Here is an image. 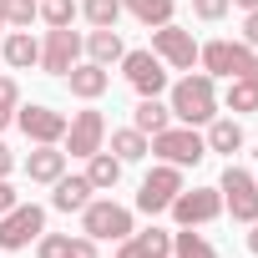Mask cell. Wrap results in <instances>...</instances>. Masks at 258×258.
<instances>
[{
  "label": "cell",
  "mask_w": 258,
  "mask_h": 258,
  "mask_svg": "<svg viewBox=\"0 0 258 258\" xmlns=\"http://www.w3.org/2000/svg\"><path fill=\"white\" fill-rule=\"evenodd\" d=\"M61 172H66V152H61V147H51V142L31 147V157H26V177H31V182H46V187H51Z\"/></svg>",
  "instance_id": "9a60e30c"
},
{
  "label": "cell",
  "mask_w": 258,
  "mask_h": 258,
  "mask_svg": "<svg viewBox=\"0 0 258 258\" xmlns=\"http://www.w3.org/2000/svg\"><path fill=\"white\" fill-rule=\"evenodd\" d=\"M218 192H223V208H228L238 223H258V177H253V172H243V167L228 162Z\"/></svg>",
  "instance_id": "8992f818"
},
{
  "label": "cell",
  "mask_w": 258,
  "mask_h": 258,
  "mask_svg": "<svg viewBox=\"0 0 258 258\" xmlns=\"http://www.w3.org/2000/svg\"><path fill=\"white\" fill-rule=\"evenodd\" d=\"M0 41H6V16H0Z\"/></svg>",
  "instance_id": "b9f144b4"
},
{
  "label": "cell",
  "mask_w": 258,
  "mask_h": 258,
  "mask_svg": "<svg viewBox=\"0 0 258 258\" xmlns=\"http://www.w3.org/2000/svg\"><path fill=\"white\" fill-rule=\"evenodd\" d=\"M167 213H172L182 228H203V223H213V218L223 213V192H218V187H182Z\"/></svg>",
  "instance_id": "9c48e42d"
},
{
  "label": "cell",
  "mask_w": 258,
  "mask_h": 258,
  "mask_svg": "<svg viewBox=\"0 0 258 258\" xmlns=\"http://www.w3.org/2000/svg\"><path fill=\"white\" fill-rule=\"evenodd\" d=\"M177 192H182V167L162 162V167H152V172L142 177V187H137V213L157 218V213H167V208H172V198H177Z\"/></svg>",
  "instance_id": "5b68a950"
},
{
  "label": "cell",
  "mask_w": 258,
  "mask_h": 258,
  "mask_svg": "<svg viewBox=\"0 0 258 258\" xmlns=\"http://www.w3.org/2000/svg\"><path fill=\"white\" fill-rule=\"evenodd\" d=\"M81 51H86V61H96V66H111V61H121V56H126V46H121L116 26H96V31L81 41Z\"/></svg>",
  "instance_id": "ac0fdd59"
},
{
  "label": "cell",
  "mask_w": 258,
  "mask_h": 258,
  "mask_svg": "<svg viewBox=\"0 0 258 258\" xmlns=\"http://www.w3.org/2000/svg\"><path fill=\"white\" fill-rule=\"evenodd\" d=\"M16 203H21V192L11 187V177H0V213H11Z\"/></svg>",
  "instance_id": "e575fe53"
},
{
  "label": "cell",
  "mask_w": 258,
  "mask_h": 258,
  "mask_svg": "<svg viewBox=\"0 0 258 258\" xmlns=\"http://www.w3.org/2000/svg\"><path fill=\"white\" fill-rule=\"evenodd\" d=\"M167 106H172V121H182V126H208V121L218 116V86H213V76H208V71H187V76L172 86Z\"/></svg>",
  "instance_id": "6da1fadb"
},
{
  "label": "cell",
  "mask_w": 258,
  "mask_h": 258,
  "mask_svg": "<svg viewBox=\"0 0 258 258\" xmlns=\"http://www.w3.org/2000/svg\"><path fill=\"white\" fill-rule=\"evenodd\" d=\"M243 46L258 51V11H243Z\"/></svg>",
  "instance_id": "836d02e7"
},
{
  "label": "cell",
  "mask_w": 258,
  "mask_h": 258,
  "mask_svg": "<svg viewBox=\"0 0 258 258\" xmlns=\"http://www.w3.org/2000/svg\"><path fill=\"white\" fill-rule=\"evenodd\" d=\"M152 51L162 56L167 71H192V66H198V41H192V31H182V26H172V21L152 31Z\"/></svg>",
  "instance_id": "ba28073f"
},
{
  "label": "cell",
  "mask_w": 258,
  "mask_h": 258,
  "mask_svg": "<svg viewBox=\"0 0 258 258\" xmlns=\"http://www.w3.org/2000/svg\"><path fill=\"white\" fill-rule=\"evenodd\" d=\"M248 81H258V51H253V61H248V71H243Z\"/></svg>",
  "instance_id": "74e56055"
},
{
  "label": "cell",
  "mask_w": 258,
  "mask_h": 258,
  "mask_svg": "<svg viewBox=\"0 0 258 258\" xmlns=\"http://www.w3.org/2000/svg\"><path fill=\"white\" fill-rule=\"evenodd\" d=\"M0 56H6L11 71H26V66H41V41L31 31H11L6 41H0Z\"/></svg>",
  "instance_id": "e0dca14e"
},
{
  "label": "cell",
  "mask_w": 258,
  "mask_h": 258,
  "mask_svg": "<svg viewBox=\"0 0 258 258\" xmlns=\"http://www.w3.org/2000/svg\"><path fill=\"white\" fill-rule=\"evenodd\" d=\"M21 106V86H16V76H0V111H16Z\"/></svg>",
  "instance_id": "1f68e13d"
},
{
  "label": "cell",
  "mask_w": 258,
  "mask_h": 258,
  "mask_svg": "<svg viewBox=\"0 0 258 258\" xmlns=\"http://www.w3.org/2000/svg\"><path fill=\"white\" fill-rule=\"evenodd\" d=\"M81 16L91 21V31H96V26H116L121 0H81Z\"/></svg>",
  "instance_id": "83f0119b"
},
{
  "label": "cell",
  "mask_w": 258,
  "mask_h": 258,
  "mask_svg": "<svg viewBox=\"0 0 258 258\" xmlns=\"http://www.w3.org/2000/svg\"><path fill=\"white\" fill-rule=\"evenodd\" d=\"M121 11H132L147 31H157V26H167V21H172L177 0H121Z\"/></svg>",
  "instance_id": "603a6c76"
},
{
  "label": "cell",
  "mask_w": 258,
  "mask_h": 258,
  "mask_svg": "<svg viewBox=\"0 0 258 258\" xmlns=\"http://www.w3.org/2000/svg\"><path fill=\"white\" fill-rule=\"evenodd\" d=\"M223 106H228V111H243V116H253V111H258V81H248V76H228Z\"/></svg>",
  "instance_id": "cb8c5ba5"
},
{
  "label": "cell",
  "mask_w": 258,
  "mask_h": 258,
  "mask_svg": "<svg viewBox=\"0 0 258 258\" xmlns=\"http://www.w3.org/2000/svg\"><path fill=\"white\" fill-rule=\"evenodd\" d=\"M203 142H208V152H228V157H233V152L243 147V126H238L233 116H213Z\"/></svg>",
  "instance_id": "44dd1931"
},
{
  "label": "cell",
  "mask_w": 258,
  "mask_h": 258,
  "mask_svg": "<svg viewBox=\"0 0 258 258\" xmlns=\"http://www.w3.org/2000/svg\"><path fill=\"white\" fill-rule=\"evenodd\" d=\"M66 121L71 116H61V111H51V106H41V101H31V106H16V126L41 147V142H51V147H61V137H66Z\"/></svg>",
  "instance_id": "8fae6325"
},
{
  "label": "cell",
  "mask_w": 258,
  "mask_h": 258,
  "mask_svg": "<svg viewBox=\"0 0 258 258\" xmlns=\"http://www.w3.org/2000/svg\"><path fill=\"white\" fill-rule=\"evenodd\" d=\"M121 76L132 81L137 96H162L167 91V66H162L157 51H126L121 56Z\"/></svg>",
  "instance_id": "52a82bcc"
},
{
  "label": "cell",
  "mask_w": 258,
  "mask_h": 258,
  "mask_svg": "<svg viewBox=\"0 0 258 258\" xmlns=\"http://www.w3.org/2000/svg\"><path fill=\"white\" fill-rule=\"evenodd\" d=\"M66 243H71V233H41L36 238V258H66Z\"/></svg>",
  "instance_id": "f546056e"
},
{
  "label": "cell",
  "mask_w": 258,
  "mask_h": 258,
  "mask_svg": "<svg viewBox=\"0 0 258 258\" xmlns=\"http://www.w3.org/2000/svg\"><path fill=\"white\" fill-rule=\"evenodd\" d=\"M61 81L71 86V96H81V101H96V96L111 86V71H106V66H96V61H76V66H71Z\"/></svg>",
  "instance_id": "5bb4252c"
},
{
  "label": "cell",
  "mask_w": 258,
  "mask_h": 258,
  "mask_svg": "<svg viewBox=\"0 0 258 258\" xmlns=\"http://www.w3.org/2000/svg\"><path fill=\"white\" fill-rule=\"evenodd\" d=\"M0 16L11 31H31V21L41 16V0H0Z\"/></svg>",
  "instance_id": "484cf974"
},
{
  "label": "cell",
  "mask_w": 258,
  "mask_h": 258,
  "mask_svg": "<svg viewBox=\"0 0 258 258\" xmlns=\"http://www.w3.org/2000/svg\"><path fill=\"white\" fill-rule=\"evenodd\" d=\"M116 258H142V253H137V243H132V238H121V248H116Z\"/></svg>",
  "instance_id": "8d00e7d4"
},
{
  "label": "cell",
  "mask_w": 258,
  "mask_h": 258,
  "mask_svg": "<svg viewBox=\"0 0 258 258\" xmlns=\"http://www.w3.org/2000/svg\"><path fill=\"white\" fill-rule=\"evenodd\" d=\"M253 233H248V253H258V223H248Z\"/></svg>",
  "instance_id": "f35d334b"
},
{
  "label": "cell",
  "mask_w": 258,
  "mask_h": 258,
  "mask_svg": "<svg viewBox=\"0 0 258 258\" xmlns=\"http://www.w3.org/2000/svg\"><path fill=\"white\" fill-rule=\"evenodd\" d=\"M76 61H81V36H76L71 26H56V31H46V41H41V71H51V76H66Z\"/></svg>",
  "instance_id": "4fadbf2b"
},
{
  "label": "cell",
  "mask_w": 258,
  "mask_h": 258,
  "mask_svg": "<svg viewBox=\"0 0 258 258\" xmlns=\"http://www.w3.org/2000/svg\"><path fill=\"white\" fill-rule=\"evenodd\" d=\"M51 187H56V192H51V208H56V213H81V208L91 203V192H96V187L86 182V172H81V177H66V172H61Z\"/></svg>",
  "instance_id": "2e32d148"
},
{
  "label": "cell",
  "mask_w": 258,
  "mask_h": 258,
  "mask_svg": "<svg viewBox=\"0 0 258 258\" xmlns=\"http://www.w3.org/2000/svg\"><path fill=\"white\" fill-rule=\"evenodd\" d=\"M248 61H253V51H248L243 41H208V46H198V66H203L213 81H218V76H243Z\"/></svg>",
  "instance_id": "30bf717a"
},
{
  "label": "cell",
  "mask_w": 258,
  "mask_h": 258,
  "mask_svg": "<svg viewBox=\"0 0 258 258\" xmlns=\"http://www.w3.org/2000/svg\"><path fill=\"white\" fill-rule=\"evenodd\" d=\"M147 147H152V137L137 132V126H121V132H111V157H121V167H126V162H142Z\"/></svg>",
  "instance_id": "7402d4cb"
},
{
  "label": "cell",
  "mask_w": 258,
  "mask_h": 258,
  "mask_svg": "<svg viewBox=\"0 0 258 258\" xmlns=\"http://www.w3.org/2000/svg\"><path fill=\"white\" fill-rule=\"evenodd\" d=\"M41 233H46V208L36 203H16L11 213H0V253H21Z\"/></svg>",
  "instance_id": "277c9868"
},
{
  "label": "cell",
  "mask_w": 258,
  "mask_h": 258,
  "mask_svg": "<svg viewBox=\"0 0 258 258\" xmlns=\"http://www.w3.org/2000/svg\"><path fill=\"white\" fill-rule=\"evenodd\" d=\"M81 16V6H76V0H41V21L56 31V26H71Z\"/></svg>",
  "instance_id": "f1b7e54d"
},
{
  "label": "cell",
  "mask_w": 258,
  "mask_h": 258,
  "mask_svg": "<svg viewBox=\"0 0 258 258\" xmlns=\"http://www.w3.org/2000/svg\"><path fill=\"white\" fill-rule=\"evenodd\" d=\"M132 126H137V132H147V137H157L162 126H172V106H167L162 96H142L137 111H132Z\"/></svg>",
  "instance_id": "d6986e66"
},
{
  "label": "cell",
  "mask_w": 258,
  "mask_h": 258,
  "mask_svg": "<svg viewBox=\"0 0 258 258\" xmlns=\"http://www.w3.org/2000/svg\"><path fill=\"white\" fill-rule=\"evenodd\" d=\"M66 258H96V238H86V233L71 238V243H66Z\"/></svg>",
  "instance_id": "d6a6232c"
},
{
  "label": "cell",
  "mask_w": 258,
  "mask_h": 258,
  "mask_svg": "<svg viewBox=\"0 0 258 258\" xmlns=\"http://www.w3.org/2000/svg\"><path fill=\"white\" fill-rule=\"evenodd\" d=\"M11 172H16V152L0 142V177H11Z\"/></svg>",
  "instance_id": "d590c367"
},
{
  "label": "cell",
  "mask_w": 258,
  "mask_h": 258,
  "mask_svg": "<svg viewBox=\"0 0 258 258\" xmlns=\"http://www.w3.org/2000/svg\"><path fill=\"white\" fill-rule=\"evenodd\" d=\"M172 258H218V248H213L203 233L182 228V233H172Z\"/></svg>",
  "instance_id": "d4e9b609"
},
{
  "label": "cell",
  "mask_w": 258,
  "mask_h": 258,
  "mask_svg": "<svg viewBox=\"0 0 258 258\" xmlns=\"http://www.w3.org/2000/svg\"><path fill=\"white\" fill-rule=\"evenodd\" d=\"M233 6H238V11H258V0H233Z\"/></svg>",
  "instance_id": "60d3db41"
},
{
  "label": "cell",
  "mask_w": 258,
  "mask_h": 258,
  "mask_svg": "<svg viewBox=\"0 0 258 258\" xmlns=\"http://www.w3.org/2000/svg\"><path fill=\"white\" fill-rule=\"evenodd\" d=\"M233 11V0H192V16L198 21H223Z\"/></svg>",
  "instance_id": "4dcf8cb0"
},
{
  "label": "cell",
  "mask_w": 258,
  "mask_h": 258,
  "mask_svg": "<svg viewBox=\"0 0 258 258\" xmlns=\"http://www.w3.org/2000/svg\"><path fill=\"white\" fill-rule=\"evenodd\" d=\"M86 182H91L96 192H111V187L121 182V157H111L106 147L91 152V157H86Z\"/></svg>",
  "instance_id": "ffe728a7"
},
{
  "label": "cell",
  "mask_w": 258,
  "mask_h": 258,
  "mask_svg": "<svg viewBox=\"0 0 258 258\" xmlns=\"http://www.w3.org/2000/svg\"><path fill=\"white\" fill-rule=\"evenodd\" d=\"M11 121H16V111H0V132H6V126H11Z\"/></svg>",
  "instance_id": "ab89813d"
},
{
  "label": "cell",
  "mask_w": 258,
  "mask_h": 258,
  "mask_svg": "<svg viewBox=\"0 0 258 258\" xmlns=\"http://www.w3.org/2000/svg\"><path fill=\"white\" fill-rule=\"evenodd\" d=\"M147 152L162 157V162H172V167H198V162L208 157V142H203L198 126H162Z\"/></svg>",
  "instance_id": "3957f363"
},
{
  "label": "cell",
  "mask_w": 258,
  "mask_h": 258,
  "mask_svg": "<svg viewBox=\"0 0 258 258\" xmlns=\"http://www.w3.org/2000/svg\"><path fill=\"white\" fill-rule=\"evenodd\" d=\"M61 142H66L71 157H91V152H101V147H106V116L91 111V106L76 111V116L66 121V137H61Z\"/></svg>",
  "instance_id": "7c38bea8"
},
{
  "label": "cell",
  "mask_w": 258,
  "mask_h": 258,
  "mask_svg": "<svg viewBox=\"0 0 258 258\" xmlns=\"http://www.w3.org/2000/svg\"><path fill=\"white\" fill-rule=\"evenodd\" d=\"M132 243L142 258H172V233H162V228H142V233H132Z\"/></svg>",
  "instance_id": "4316f807"
},
{
  "label": "cell",
  "mask_w": 258,
  "mask_h": 258,
  "mask_svg": "<svg viewBox=\"0 0 258 258\" xmlns=\"http://www.w3.org/2000/svg\"><path fill=\"white\" fill-rule=\"evenodd\" d=\"M81 233L96 238V243H121V238H132L137 228H132V213H126L121 203H111V198H91V203L81 208Z\"/></svg>",
  "instance_id": "7a4b0ae2"
}]
</instances>
